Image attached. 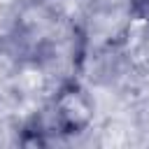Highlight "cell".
Here are the masks:
<instances>
[{
	"label": "cell",
	"mask_w": 149,
	"mask_h": 149,
	"mask_svg": "<svg viewBox=\"0 0 149 149\" xmlns=\"http://www.w3.org/2000/svg\"><path fill=\"white\" fill-rule=\"evenodd\" d=\"M49 126L44 133H58V135H77L91 128L95 107L91 95L79 84H65L51 100L49 109Z\"/></svg>",
	"instance_id": "6da1fadb"
}]
</instances>
